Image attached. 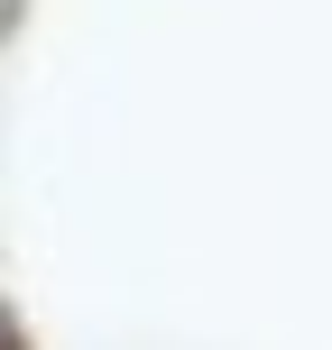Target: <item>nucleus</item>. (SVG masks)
<instances>
[]
</instances>
